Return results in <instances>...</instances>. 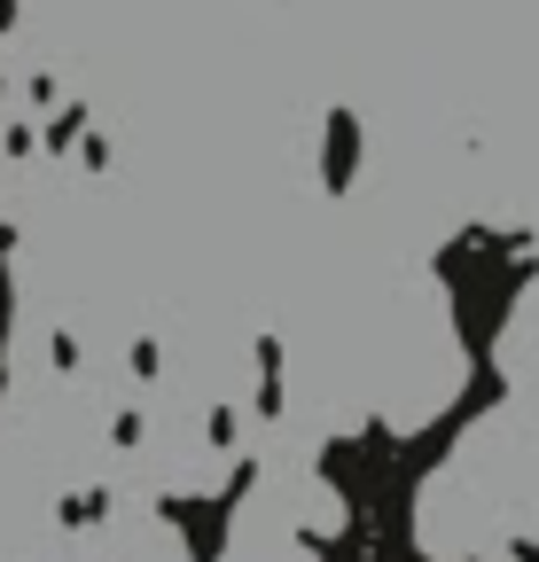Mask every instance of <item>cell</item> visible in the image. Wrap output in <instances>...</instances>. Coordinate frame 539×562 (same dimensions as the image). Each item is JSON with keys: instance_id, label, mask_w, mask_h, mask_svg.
<instances>
[{"instance_id": "obj_1", "label": "cell", "mask_w": 539, "mask_h": 562, "mask_svg": "<svg viewBox=\"0 0 539 562\" xmlns=\"http://www.w3.org/2000/svg\"><path fill=\"white\" fill-rule=\"evenodd\" d=\"M305 531L313 539H336V531H345V492H336V484H305Z\"/></svg>"}, {"instance_id": "obj_2", "label": "cell", "mask_w": 539, "mask_h": 562, "mask_svg": "<svg viewBox=\"0 0 539 562\" xmlns=\"http://www.w3.org/2000/svg\"><path fill=\"white\" fill-rule=\"evenodd\" d=\"M493 562H524V554H493Z\"/></svg>"}]
</instances>
